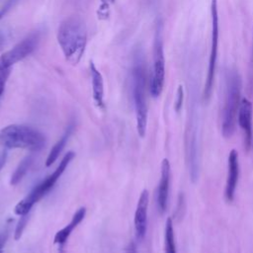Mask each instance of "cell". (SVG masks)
<instances>
[{
  "label": "cell",
  "mask_w": 253,
  "mask_h": 253,
  "mask_svg": "<svg viewBox=\"0 0 253 253\" xmlns=\"http://www.w3.org/2000/svg\"><path fill=\"white\" fill-rule=\"evenodd\" d=\"M211 52L209 59V67L207 78L204 87V99L209 100L211 94L215 64L217 57V44H218V15H217V3L216 0H211Z\"/></svg>",
  "instance_id": "cell-5"
},
{
  "label": "cell",
  "mask_w": 253,
  "mask_h": 253,
  "mask_svg": "<svg viewBox=\"0 0 253 253\" xmlns=\"http://www.w3.org/2000/svg\"><path fill=\"white\" fill-rule=\"evenodd\" d=\"M170 163L167 158L161 162V175L157 189V205L161 212H164L167 208L169 185H170Z\"/></svg>",
  "instance_id": "cell-12"
},
{
  "label": "cell",
  "mask_w": 253,
  "mask_h": 253,
  "mask_svg": "<svg viewBox=\"0 0 253 253\" xmlns=\"http://www.w3.org/2000/svg\"><path fill=\"white\" fill-rule=\"evenodd\" d=\"M57 42L65 59L76 65L81 60L87 43L85 22L78 16L66 18L58 28Z\"/></svg>",
  "instance_id": "cell-1"
},
{
  "label": "cell",
  "mask_w": 253,
  "mask_h": 253,
  "mask_svg": "<svg viewBox=\"0 0 253 253\" xmlns=\"http://www.w3.org/2000/svg\"><path fill=\"white\" fill-rule=\"evenodd\" d=\"M85 214H86V208L85 207H81L80 209H78L76 211V212L73 214L70 222L67 225H65L62 229H60L59 231H57L55 233L54 238H53V242L55 244H59V245L64 244L67 241V239L70 236L73 229L84 219Z\"/></svg>",
  "instance_id": "cell-13"
},
{
  "label": "cell",
  "mask_w": 253,
  "mask_h": 253,
  "mask_svg": "<svg viewBox=\"0 0 253 253\" xmlns=\"http://www.w3.org/2000/svg\"><path fill=\"white\" fill-rule=\"evenodd\" d=\"M0 145L39 151L45 145V136L40 130L25 125H10L0 129Z\"/></svg>",
  "instance_id": "cell-2"
},
{
  "label": "cell",
  "mask_w": 253,
  "mask_h": 253,
  "mask_svg": "<svg viewBox=\"0 0 253 253\" xmlns=\"http://www.w3.org/2000/svg\"><path fill=\"white\" fill-rule=\"evenodd\" d=\"M75 153L73 151H68L63 158L61 159V161L59 162V165L56 167V169L48 176L46 177L42 182H41L39 185H37L31 192L30 194H28L33 200L34 202L37 204L42 198H43L46 193L51 190L54 186V184L56 183V181L60 178V176L62 175V173L64 172V170L66 169V167L68 166V164L70 163V161L74 158Z\"/></svg>",
  "instance_id": "cell-8"
},
{
  "label": "cell",
  "mask_w": 253,
  "mask_h": 253,
  "mask_svg": "<svg viewBox=\"0 0 253 253\" xmlns=\"http://www.w3.org/2000/svg\"><path fill=\"white\" fill-rule=\"evenodd\" d=\"M114 2H115V0H102L101 6H100V15L107 16L108 15L109 6H110V4H112Z\"/></svg>",
  "instance_id": "cell-22"
},
{
  "label": "cell",
  "mask_w": 253,
  "mask_h": 253,
  "mask_svg": "<svg viewBox=\"0 0 253 253\" xmlns=\"http://www.w3.org/2000/svg\"><path fill=\"white\" fill-rule=\"evenodd\" d=\"M164 253H177L173 221L171 217H168L165 222V232H164Z\"/></svg>",
  "instance_id": "cell-16"
},
{
  "label": "cell",
  "mask_w": 253,
  "mask_h": 253,
  "mask_svg": "<svg viewBox=\"0 0 253 253\" xmlns=\"http://www.w3.org/2000/svg\"><path fill=\"white\" fill-rule=\"evenodd\" d=\"M227 179L225 185V198L228 202H232L234 199V194L236 186L238 183L239 176V162L238 153L235 149H231L228 154V165H227Z\"/></svg>",
  "instance_id": "cell-11"
},
{
  "label": "cell",
  "mask_w": 253,
  "mask_h": 253,
  "mask_svg": "<svg viewBox=\"0 0 253 253\" xmlns=\"http://www.w3.org/2000/svg\"><path fill=\"white\" fill-rule=\"evenodd\" d=\"M165 79V59L163 52V44L159 30L156 31L153 51V68L150 80V94L153 98H157L162 90Z\"/></svg>",
  "instance_id": "cell-7"
},
{
  "label": "cell",
  "mask_w": 253,
  "mask_h": 253,
  "mask_svg": "<svg viewBox=\"0 0 253 253\" xmlns=\"http://www.w3.org/2000/svg\"><path fill=\"white\" fill-rule=\"evenodd\" d=\"M149 202V194L147 190H143L139 196L136 210L134 212V229L135 236L138 240H141L145 233L147 227V209Z\"/></svg>",
  "instance_id": "cell-10"
},
{
  "label": "cell",
  "mask_w": 253,
  "mask_h": 253,
  "mask_svg": "<svg viewBox=\"0 0 253 253\" xmlns=\"http://www.w3.org/2000/svg\"><path fill=\"white\" fill-rule=\"evenodd\" d=\"M28 219H29V213L28 214H25V215H21L20 217V220L18 222V224L16 225V228H15V232H14V238L15 240H19L23 234V231L27 225V222H28Z\"/></svg>",
  "instance_id": "cell-18"
},
{
  "label": "cell",
  "mask_w": 253,
  "mask_h": 253,
  "mask_svg": "<svg viewBox=\"0 0 253 253\" xmlns=\"http://www.w3.org/2000/svg\"><path fill=\"white\" fill-rule=\"evenodd\" d=\"M73 129V126H69V127L67 128V130L65 131V133L57 140V142L52 146V148L50 149L48 155H47V158L45 160V166L46 167H49L53 162H55V160L57 159V157L59 156V154L61 153V151L63 150L69 136H70V133Z\"/></svg>",
  "instance_id": "cell-15"
},
{
  "label": "cell",
  "mask_w": 253,
  "mask_h": 253,
  "mask_svg": "<svg viewBox=\"0 0 253 253\" xmlns=\"http://www.w3.org/2000/svg\"><path fill=\"white\" fill-rule=\"evenodd\" d=\"M18 2V0H6L4 5L0 9V19H2Z\"/></svg>",
  "instance_id": "cell-20"
},
{
  "label": "cell",
  "mask_w": 253,
  "mask_h": 253,
  "mask_svg": "<svg viewBox=\"0 0 253 253\" xmlns=\"http://www.w3.org/2000/svg\"><path fill=\"white\" fill-rule=\"evenodd\" d=\"M33 160H34V156L28 155L19 163L18 167L16 168L13 175L11 176V180H10L11 185H13V186L17 185L24 178V176L29 171V169L33 163Z\"/></svg>",
  "instance_id": "cell-17"
},
{
  "label": "cell",
  "mask_w": 253,
  "mask_h": 253,
  "mask_svg": "<svg viewBox=\"0 0 253 253\" xmlns=\"http://www.w3.org/2000/svg\"><path fill=\"white\" fill-rule=\"evenodd\" d=\"M90 73L92 80V92L94 102L98 107L104 106V80L101 72L96 68L95 64L90 62Z\"/></svg>",
  "instance_id": "cell-14"
},
{
  "label": "cell",
  "mask_w": 253,
  "mask_h": 253,
  "mask_svg": "<svg viewBox=\"0 0 253 253\" xmlns=\"http://www.w3.org/2000/svg\"><path fill=\"white\" fill-rule=\"evenodd\" d=\"M183 99H184V90L183 87L180 85L177 90V98L175 102V110L176 112H180L183 105Z\"/></svg>",
  "instance_id": "cell-21"
},
{
  "label": "cell",
  "mask_w": 253,
  "mask_h": 253,
  "mask_svg": "<svg viewBox=\"0 0 253 253\" xmlns=\"http://www.w3.org/2000/svg\"><path fill=\"white\" fill-rule=\"evenodd\" d=\"M241 79L237 73H230L226 80L225 100L222 110L221 132L225 138L232 136L240 106Z\"/></svg>",
  "instance_id": "cell-3"
},
{
  "label": "cell",
  "mask_w": 253,
  "mask_h": 253,
  "mask_svg": "<svg viewBox=\"0 0 253 253\" xmlns=\"http://www.w3.org/2000/svg\"><path fill=\"white\" fill-rule=\"evenodd\" d=\"M238 124L244 133V146L246 150H249L252 144V116H253V107L252 103L243 98L240 102L238 110Z\"/></svg>",
  "instance_id": "cell-9"
},
{
  "label": "cell",
  "mask_w": 253,
  "mask_h": 253,
  "mask_svg": "<svg viewBox=\"0 0 253 253\" xmlns=\"http://www.w3.org/2000/svg\"><path fill=\"white\" fill-rule=\"evenodd\" d=\"M6 160H7V151L3 150L0 152V171L2 170L3 166L5 165Z\"/></svg>",
  "instance_id": "cell-24"
},
{
  "label": "cell",
  "mask_w": 253,
  "mask_h": 253,
  "mask_svg": "<svg viewBox=\"0 0 253 253\" xmlns=\"http://www.w3.org/2000/svg\"><path fill=\"white\" fill-rule=\"evenodd\" d=\"M11 72V68L8 69H0V97L2 96L3 92H4V88H5V84L6 81L10 75Z\"/></svg>",
  "instance_id": "cell-19"
},
{
  "label": "cell",
  "mask_w": 253,
  "mask_h": 253,
  "mask_svg": "<svg viewBox=\"0 0 253 253\" xmlns=\"http://www.w3.org/2000/svg\"><path fill=\"white\" fill-rule=\"evenodd\" d=\"M41 35L39 32H34L18 42L12 49L6 51L0 56V69L11 68L16 62L23 60L30 55L39 45Z\"/></svg>",
  "instance_id": "cell-6"
},
{
  "label": "cell",
  "mask_w": 253,
  "mask_h": 253,
  "mask_svg": "<svg viewBox=\"0 0 253 253\" xmlns=\"http://www.w3.org/2000/svg\"><path fill=\"white\" fill-rule=\"evenodd\" d=\"M125 253H136V247H135L134 242H130L128 244V246L126 247Z\"/></svg>",
  "instance_id": "cell-25"
},
{
  "label": "cell",
  "mask_w": 253,
  "mask_h": 253,
  "mask_svg": "<svg viewBox=\"0 0 253 253\" xmlns=\"http://www.w3.org/2000/svg\"><path fill=\"white\" fill-rule=\"evenodd\" d=\"M133 100L136 115V129L140 137H144L147 126V105L145 98V72L140 59L135 62L132 69Z\"/></svg>",
  "instance_id": "cell-4"
},
{
  "label": "cell",
  "mask_w": 253,
  "mask_h": 253,
  "mask_svg": "<svg viewBox=\"0 0 253 253\" xmlns=\"http://www.w3.org/2000/svg\"><path fill=\"white\" fill-rule=\"evenodd\" d=\"M7 231L0 234V253H3V248L5 245V242L7 240Z\"/></svg>",
  "instance_id": "cell-23"
}]
</instances>
